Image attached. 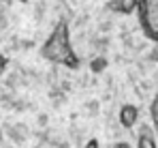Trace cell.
I'll use <instances>...</instances> for the list:
<instances>
[{
  "label": "cell",
  "instance_id": "cell-1",
  "mask_svg": "<svg viewBox=\"0 0 158 148\" xmlns=\"http://www.w3.org/2000/svg\"><path fill=\"white\" fill-rule=\"evenodd\" d=\"M41 56L49 62L66 67V69H77L79 67V58L73 49V43H71V28L66 22H58L53 26L49 37L41 45Z\"/></svg>",
  "mask_w": 158,
  "mask_h": 148
},
{
  "label": "cell",
  "instance_id": "cell-2",
  "mask_svg": "<svg viewBox=\"0 0 158 148\" xmlns=\"http://www.w3.org/2000/svg\"><path fill=\"white\" fill-rule=\"evenodd\" d=\"M137 13L145 37L158 43V0H137Z\"/></svg>",
  "mask_w": 158,
  "mask_h": 148
},
{
  "label": "cell",
  "instance_id": "cell-3",
  "mask_svg": "<svg viewBox=\"0 0 158 148\" xmlns=\"http://www.w3.org/2000/svg\"><path fill=\"white\" fill-rule=\"evenodd\" d=\"M118 118H120V124H122L124 129H132V127L137 124V120H139V107H137V105H132V103L122 105V107H120Z\"/></svg>",
  "mask_w": 158,
  "mask_h": 148
},
{
  "label": "cell",
  "instance_id": "cell-4",
  "mask_svg": "<svg viewBox=\"0 0 158 148\" xmlns=\"http://www.w3.org/2000/svg\"><path fill=\"white\" fill-rule=\"evenodd\" d=\"M107 7L111 11H115V13L128 15L132 11H137V0H111V2H107Z\"/></svg>",
  "mask_w": 158,
  "mask_h": 148
},
{
  "label": "cell",
  "instance_id": "cell-5",
  "mask_svg": "<svg viewBox=\"0 0 158 148\" xmlns=\"http://www.w3.org/2000/svg\"><path fill=\"white\" fill-rule=\"evenodd\" d=\"M137 148H158V146H156V142H154V137H152V133H150V131H141Z\"/></svg>",
  "mask_w": 158,
  "mask_h": 148
},
{
  "label": "cell",
  "instance_id": "cell-6",
  "mask_svg": "<svg viewBox=\"0 0 158 148\" xmlns=\"http://www.w3.org/2000/svg\"><path fill=\"white\" fill-rule=\"evenodd\" d=\"M150 116H152V124H154V129H156V133H158V92H156V97L152 99V105H150Z\"/></svg>",
  "mask_w": 158,
  "mask_h": 148
},
{
  "label": "cell",
  "instance_id": "cell-7",
  "mask_svg": "<svg viewBox=\"0 0 158 148\" xmlns=\"http://www.w3.org/2000/svg\"><path fill=\"white\" fill-rule=\"evenodd\" d=\"M6 65H9V60H6V58H4V56L0 54V73H2V71L6 69Z\"/></svg>",
  "mask_w": 158,
  "mask_h": 148
},
{
  "label": "cell",
  "instance_id": "cell-8",
  "mask_svg": "<svg viewBox=\"0 0 158 148\" xmlns=\"http://www.w3.org/2000/svg\"><path fill=\"white\" fill-rule=\"evenodd\" d=\"M111 148H131V144H128V142H115Z\"/></svg>",
  "mask_w": 158,
  "mask_h": 148
},
{
  "label": "cell",
  "instance_id": "cell-9",
  "mask_svg": "<svg viewBox=\"0 0 158 148\" xmlns=\"http://www.w3.org/2000/svg\"><path fill=\"white\" fill-rule=\"evenodd\" d=\"M101 67H105V60H96V62L92 65V69H94V71H98Z\"/></svg>",
  "mask_w": 158,
  "mask_h": 148
},
{
  "label": "cell",
  "instance_id": "cell-10",
  "mask_svg": "<svg viewBox=\"0 0 158 148\" xmlns=\"http://www.w3.org/2000/svg\"><path fill=\"white\" fill-rule=\"evenodd\" d=\"M85 148H98V142H96V140H90V142H88V146Z\"/></svg>",
  "mask_w": 158,
  "mask_h": 148
},
{
  "label": "cell",
  "instance_id": "cell-11",
  "mask_svg": "<svg viewBox=\"0 0 158 148\" xmlns=\"http://www.w3.org/2000/svg\"><path fill=\"white\" fill-rule=\"evenodd\" d=\"M154 60H156V62H158V49H156V52H154Z\"/></svg>",
  "mask_w": 158,
  "mask_h": 148
}]
</instances>
